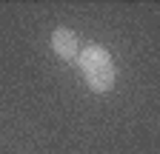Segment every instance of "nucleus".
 <instances>
[{"instance_id":"f257e3e1","label":"nucleus","mask_w":160,"mask_h":154,"mask_svg":"<svg viewBox=\"0 0 160 154\" xmlns=\"http://www.w3.org/2000/svg\"><path fill=\"white\" fill-rule=\"evenodd\" d=\"M77 63H80V71H83L86 83L92 91L103 94L114 86L117 80V69H114V60L112 54L103 49V46H86L83 51H77Z\"/></svg>"},{"instance_id":"f03ea898","label":"nucleus","mask_w":160,"mask_h":154,"mask_svg":"<svg viewBox=\"0 0 160 154\" xmlns=\"http://www.w3.org/2000/svg\"><path fill=\"white\" fill-rule=\"evenodd\" d=\"M52 49L63 60H77V34L69 29H57L52 34Z\"/></svg>"}]
</instances>
